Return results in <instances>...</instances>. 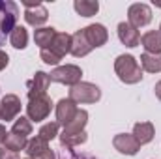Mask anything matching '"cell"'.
Masks as SVG:
<instances>
[{
    "label": "cell",
    "mask_w": 161,
    "mask_h": 159,
    "mask_svg": "<svg viewBox=\"0 0 161 159\" xmlns=\"http://www.w3.org/2000/svg\"><path fill=\"white\" fill-rule=\"evenodd\" d=\"M86 123H88V112L84 109H79L77 114H75V118L71 120L69 123L64 125V131L62 133H80V131H84Z\"/></svg>",
    "instance_id": "cell-20"
},
{
    "label": "cell",
    "mask_w": 161,
    "mask_h": 159,
    "mask_svg": "<svg viewBox=\"0 0 161 159\" xmlns=\"http://www.w3.org/2000/svg\"><path fill=\"white\" fill-rule=\"evenodd\" d=\"M84 30V36H86V40L90 41V45L94 47V49H97V47H103L107 40H109V32H107V28L103 26V25H99V23H94V25H88L86 28H82Z\"/></svg>",
    "instance_id": "cell-12"
},
{
    "label": "cell",
    "mask_w": 161,
    "mask_h": 159,
    "mask_svg": "<svg viewBox=\"0 0 161 159\" xmlns=\"http://www.w3.org/2000/svg\"><path fill=\"white\" fill-rule=\"evenodd\" d=\"M73 8H75V11L79 13L80 17H92V15L97 13L99 2L97 0H75Z\"/></svg>",
    "instance_id": "cell-22"
},
{
    "label": "cell",
    "mask_w": 161,
    "mask_h": 159,
    "mask_svg": "<svg viewBox=\"0 0 161 159\" xmlns=\"http://www.w3.org/2000/svg\"><path fill=\"white\" fill-rule=\"evenodd\" d=\"M9 43L15 47V49H26L28 45V32L25 26H15L13 32L9 34Z\"/></svg>",
    "instance_id": "cell-25"
},
{
    "label": "cell",
    "mask_w": 161,
    "mask_h": 159,
    "mask_svg": "<svg viewBox=\"0 0 161 159\" xmlns=\"http://www.w3.org/2000/svg\"><path fill=\"white\" fill-rule=\"evenodd\" d=\"M114 71L118 79L125 84H137L142 80V68L131 54H120L114 60Z\"/></svg>",
    "instance_id": "cell-2"
},
{
    "label": "cell",
    "mask_w": 161,
    "mask_h": 159,
    "mask_svg": "<svg viewBox=\"0 0 161 159\" xmlns=\"http://www.w3.org/2000/svg\"><path fill=\"white\" fill-rule=\"evenodd\" d=\"M49 84H51L49 73H45V71H36L34 79L28 80V84H26V88H28V99H30V97H36V96H45Z\"/></svg>",
    "instance_id": "cell-14"
},
{
    "label": "cell",
    "mask_w": 161,
    "mask_h": 159,
    "mask_svg": "<svg viewBox=\"0 0 161 159\" xmlns=\"http://www.w3.org/2000/svg\"><path fill=\"white\" fill-rule=\"evenodd\" d=\"M68 150H69V148H68ZM60 159H94V157H90V156H77V154H73L71 150L66 154V150H64V156Z\"/></svg>",
    "instance_id": "cell-29"
},
{
    "label": "cell",
    "mask_w": 161,
    "mask_h": 159,
    "mask_svg": "<svg viewBox=\"0 0 161 159\" xmlns=\"http://www.w3.org/2000/svg\"><path fill=\"white\" fill-rule=\"evenodd\" d=\"M88 140V135L86 131H80V133H60V144L64 148H75V146H80Z\"/></svg>",
    "instance_id": "cell-21"
},
{
    "label": "cell",
    "mask_w": 161,
    "mask_h": 159,
    "mask_svg": "<svg viewBox=\"0 0 161 159\" xmlns=\"http://www.w3.org/2000/svg\"><path fill=\"white\" fill-rule=\"evenodd\" d=\"M141 43H142L146 54H161V32L159 30L146 32L141 38Z\"/></svg>",
    "instance_id": "cell-18"
},
{
    "label": "cell",
    "mask_w": 161,
    "mask_h": 159,
    "mask_svg": "<svg viewBox=\"0 0 161 159\" xmlns=\"http://www.w3.org/2000/svg\"><path fill=\"white\" fill-rule=\"evenodd\" d=\"M26 159H28V157H26Z\"/></svg>",
    "instance_id": "cell-36"
},
{
    "label": "cell",
    "mask_w": 161,
    "mask_h": 159,
    "mask_svg": "<svg viewBox=\"0 0 161 159\" xmlns=\"http://www.w3.org/2000/svg\"><path fill=\"white\" fill-rule=\"evenodd\" d=\"M113 146L114 150H118L124 156H135L139 150H141V144L137 142V139L129 133H118L114 139H113Z\"/></svg>",
    "instance_id": "cell-11"
},
{
    "label": "cell",
    "mask_w": 161,
    "mask_h": 159,
    "mask_svg": "<svg viewBox=\"0 0 161 159\" xmlns=\"http://www.w3.org/2000/svg\"><path fill=\"white\" fill-rule=\"evenodd\" d=\"M8 64H9V56H8L4 51H0V71H2V69H6V68H8Z\"/></svg>",
    "instance_id": "cell-30"
},
{
    "label": "cell",
    "mask_w": 161,
    "mask_h": 159,
    "mask_svg": "<svg viewBox=\"0 0 161 159\" xmlns=\"http://www.w3.org/2000/svg\"><path fill=\"white\" fill-rule=\"evenodd\" d=\"M118 38L125 47H137L141 43V34L137 28H133L129 23H120L118 25Z\"/></svg>",
    "instance_id": "cell-17"
},
{
    "label": "cell",
    "mask_w": 161,
    "mask_h": 159,
    "mask_svg": "<svg viewBox=\"0 0 161 159\" xmlns=\"http://www.w3.org/2000/svg\"><path fill=\"white\" fill-rule=\"evenodd\" d=\"M131 135L137 139V142H139L141 146H144V144L152 142V139H154V135H156L154 123H152V122H139V123L133 125V133H131Z\"/></svg>",
    "instance_id": "cell-16"
},
{
    "label": "cell",
    "mask_w": 161,
    "mask_h": 159,
    "mask_svg": "<svg viewBox=\"0 0 161 159\" xmlns=\"http://www.w3.org/2000/svg\"><path fill=\"white\" fill-rule=\"evenodd\" d=\"M141 68L148 73H161V54H141Z\"/></svg>",
    "instance_id": "cell-24"
},
{
    "label": "cell",
    "mask_w": 161,
    "mask_h": 159,
    "mask_svg": "<svg viewBox=\"0 0 161 159\" xmlns=\"http://www.w3.org/2000/svg\"><path fill=\"white\" fill-rule=\"evenodd\" d=\"M25 152L28 154V159H56L54 152L49 148V142H45L40 137H34L28 140Z\"/></svg>",
    "instance_id": "cell-9"
},
{
    "label": "cell",
    "mask_w": 161,
    "mask_h": 159,
    "mask_svg": "<svg viewBox=\"0 0 161 159\" xmlns=\"http://www.w3.org/2000/svg\"><path fill=\"white\" fill-rule=\"evenodd\" d=\"M154 92H156V97L161 101V80L156 84V86H154Z\"/></svg>",
    "instance_id": "cell-32"
},
{
    "label": "cell",
    "mask_w": 161,
    "mask_h": 159,
    "mask_svg": "<svg viewBox=\"0 0 161 159\" xmlns=\"http://www.w3.org/2000/svg\"><path fill=\"white\" fill-rule=\"evenodd\" d=\"M26 144H28V140H26V137H23V135H17V133H13V131H8V135H6V140H4V146L8 148V150H11V152H21V150H25L26 148Z\"/></svg>",
    "instance_id": "cell-23"
},
{
    "label": "cell",
    "mask_w": 161,
    "mask_h": 159,
    "mask_svg": "<svg viewBox=\"0 0 161 159\" xmlns=\"http://www.w3.org/2000/svg\"><path fill=\"white\" fill-rule=\"evenodd\" d=\"M21 112V99L15 96V94H6L0 101V116L6 122H11V120H17Z\"/></svg>",
    "instance_id": "cell-10"
},
{
    "label": "cell",
    "mask_w": 161,
    "mask_h": 159,
    "mask_svg": "<svg viewBox=\"0 0 161 159\" xmlns=\"http://www.w3.org/2000/svg\"><path fill=\"white\" fill-rule=\"evenodd\" d=\"M0 118H2V116H0Z\"/></svg>",
    "instance_id": "cell-35"
},
{
    "label": "cell",
    "mask_w": 161,
    "mask_h": 159,
    "mask_svg": "<svg viewBox=\"0 0 161 159\" xmlns=\"http://www.w3.org/2000/svg\"><path fill=\"white\" fill-rule=\"evenodd\" d=\"M101 97V90L99 86L92 84V82H84L80 80L79 84L69 88V99L73 103H96Z\"/></svg>",
    "instance_id": "cell-3"
},
{
    "label": "cell",
    "mask_w": 161,
    "mask_h": 159,
    "mask_svg": "<svg viewBox=\"0 0 161 159\" xmlns=\"http://www.w3.org/2000/svg\"><path fill=\"white\" fill-rule=\"evenodd\" d=\"M51 80L54 82H60V84H66V86H75L80 82V77H82V69L75 64H66V66H58L54 68L51 73H49Z\"/></svg>",
    "instance_id": "cell-4"
},
{
    "label": "cell",
    "mask_w": 161,
    "mask_h": 159,
    "mask_svg": "<svg viewBox=\"0 0 161 159\" xmlns=\"http://www.w3.org/2000/svg\"><path fill=\"white\" fill-rule=\"evenodd\" d=\"M150 21H152V9H150L148 4L137 2V4L129 6V9H127V23L133 28H142V26L150 25Z\"/></svg>",
    "instance_id": "cell-7"
},
{
    "label": "cell",
    "mask_w": 161,
    "mask_h": 159,
    "mask_svg": "<svg viewBox=\"0 0 161 159\" xmlns=\"http://www.w3.org/2000/svg\"><path fill=\"white\" fill-rule=\"evenodd\" d=\"M159 32H161V25H159Z\"/></svg>",
    "instance_id": "cell-33"
},
{
    "label": "cell",
    "mask_w": 161,
    "mask_h": 159,
    "mask_svg": "<svg viewBox=\"0 0 161 159\" xmlns=\"http://www.w3.org/2000/svg\"><path fill=\"white\" fill-rule=\"evenodd\" d=\"M77 111H79V109H77V103H73L69 97L60 99V101L56 103V122L62 123V125L69 123L71 120L75 118Z\"/></svg>",
    "instance_id": "cell-13"
},
{
    "label": "cell",
    "mask_w": 161,
    "mask_h": 159,
    "mask_svg": "<svg viewBox=\"0 0 161 159\" xmlns=\"http://www.w3.org/2000/svg\"><path fill=\"white\" fill-rule=\"evenodd\" d=\"M56 30L53 28V26H41L38 30H34V41H36V45H40L41 49H47L53 40L56 38Z\"/></svg>",
    "instance_id": "cell-19"
},
{
    "label": "cell",
    "mask_w": 161,
    "mask_h": 159,
    "mask_svg": "<svg viewBox=\"0 0 161 159\" xmlns=\"http://www.w3.org/2000/svg\"><path fill=\"white\" fill-rule=\"evenodd\" d=\"M69 51H71V36L66 32H58L47 49H41L40 56L47 66H56Z\"/></svg>",
    "instance_id": "cell-1"
},
{
    "label": "cell",
    "mask_w": 161,
    "mask_h": 159,
    "mask_svg": "<svg viewBox=\"0 0 161 159\" xmlns=\"http://www.w3.org/2000/svg\"><path fill=\"white\" fill-rule=\"evenodd\" d=\"M6 135H8V131H6V127L0 123V144H4V140H6Z\"/></svg>",
    "instance_id": "cell-31"
},
{
    "label": "cell",
    "mask_w": 161,
    "mask_h": 159,
    "mask_svg": "<svg viewBox=\"0 0 161 159\" xmlns=\"http://www.w3.org/2000/svg\"><path fill=\"white\" fill-rule=\"evenodd\" d=\"M51 109H53V101L51 97L45 94V96H36V97H30L28 99V105H26V114L30 122H41L51 114Z\"/></svg>",
    "instance_id": "cell-5"
},
{
    "label": "cell",
    "mask_w": 161,
    "mask_h": 159,
    "mask_svg": "<svg viewBox=\"0 0 161 159\" xmlns=\"http://www.w3.org/2000/svg\"><path fill=\"white\" fill-rule=\"evenodd\" d=\"M25 6V21L30 25V26H36L40 28L43 23H47L49 19V11L43 4H30V2H23Z\"/></svg>",
    "instance_id": "cell-8"
},
{
    "label": "cell",
    "mask_w": 161,
    "mask_h": 159,
    "mask_svg": "<svg viewBox=\"0 0 161 159\" xmlns=\"http://www.w3.org/2000/svg\"><path fill=\"white\" fill-rule=\"evenodd\" d=\"M94 47L90 45V41L86 40V36H84V30L80 28L77 30L73 36H71V54L73 56H77V58H82V56H86V54H90V51H92Z\"/></svg>",
    "instance_id": "cell-15"
},
{
    "label": "cell",
    "mask_w": 161,
    "mask_h": 159,
    "mask_svg": "<svg viewBox=\"0 0 161 159\" xmlns=\"http://www.w3.org/2000/svg\"><path fill=\"white\" fill-rule=\"evenodd\" d=\"M17 15H19V9H17V4L15 2H0V40L6 36V34H11L13 28L17 26Z\"/></svg>",
    "instance_id": "cell-6"
},
{
    "label": "cell",
    "mask_w": 161,
    "mask_h": 159,
    "mask_svg": "<svg viewBox=\"0 0 161 159\" xmlns=\"http://www.w3.org/2000/svg\"><path fill=\"white\" fill-rule=\"evenodd\" d=\"M58 122H47V123H43L40 129V133H38V137L43 139L45 142H51L56 135H58Z\"/></svg>",
    "instance_id": "cell-26"
},
{
    "label": "cell",
    "mask_w": 161,
    "mask_h": 159,
    "mask_svg": "<svg viewBox=\"0 0 161 159\" xmlns=\"http://www.w3.org/2000/svg\"><path fill=\"white\" fill-rule=\"evenodd\" d=\"M11 131H13V133H17V135L28 137V135L32 133V122L26 118V116H19V118L15 120V123H13Z\"/></svg>",
    "instance_id": "cell-27"
},
{
    "label": "cell",
    "mask_w": 161,
    "mask_h": 159,
    "mask_svg": "<svg viewBox=\"0 0 161 159\" xmlns=\"http://www.w3.org/2000/svg\"><path fill=\"white\" fill-rule=\"evenodd\" d=\"M0 159H17V154L11 152V150H8L6 146H2L0 148Z\"/></svg>",
    "instance_id": "cell-28"
},
{
    "label": "cell",
    "mask_w": 161,
    "mask_h": 159,
    "mask_svg": "<svg viewBox=\"0 0 161 159\" xmlns=\"http://www.w3.org/2000/svg\"><path fill=\"white\" fill-rule=\"evenodd\" d=\"M0 43H2V40H0Z\"/></svg>",
    "instance_id": "cell-34"
}]
</instances>
